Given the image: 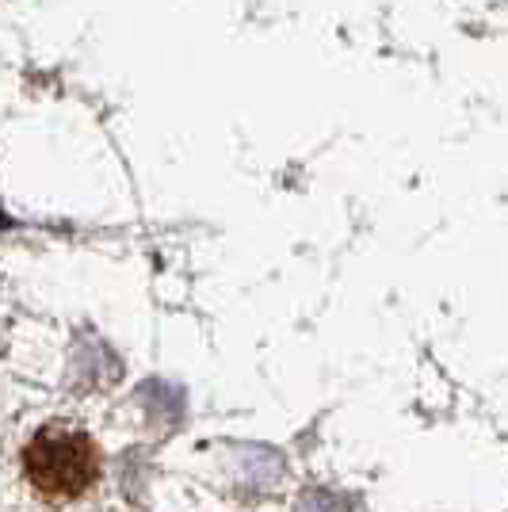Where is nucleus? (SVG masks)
I'll return each mask as SVG.
<instances>
[{
    "mask_svg": "<svg viewBox=\"0 0 508 512\" xmlns=\"http://www.w3.org/2000/svg\"><path fill=\"white\" fill-rule=\"evenodd\" d=\"M23 474L50 505L81 501L100 482V448L85 428L43 425L23 448Z\"/></svg>",
    "mask_w": 508,
    "mask_h": 512,
    "instance_id": "obj_1",
    "label": "nucleus"
}]
</instances>
